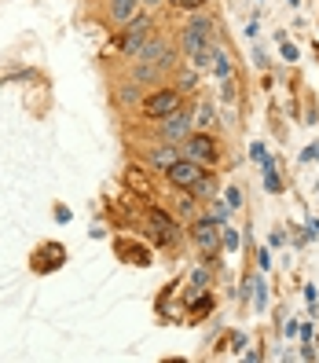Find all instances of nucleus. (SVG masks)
<instances>
[{
  "label": "nucleus",
  "mask_w": 319,
  "mask_h": 363,
  "mask_svg": "<svg viewBox=\"0 0 319 363\" xmlns=\"http://www.w3.org/2000/svg\"><path fill=\"white\" fill-rule=\"evenodd\" d=\"M213 45H217V18L195 11L180 30V52L191 67H198L202 74L213 67Z\"/></svg>",
  "instance_id": "nucleus-1"
},
{
  "label": "nucleus",
  "mask_w": 319,
  "mask_h": 363,
  "mask_svg": "<svg viewBox=\"0 0 319 363\" xmlns=\"http://www.w3.org/2000/svg\"><path fill=\"white\" fill-rule=\"evenodd\" d=\"M143 235L158 246H177L180 242V220L173 213H165L162 206H147L143 209Z\"/></svg>",
  "instance_id": "nucleus-2"
},
{
  "label": "nucleus",
  "mask_w": 319,
  "mask_h": 363,
  "mask_svg": "<svg viewBox=\"0 0 319 363\" xmlns=\"http://www.w3.org/2000/svg\"><path fill=\"white\" fill-rule=\"evenodd\" d=\"M191 242H195L202 250V257L217 268V257H220V250H224V242H220V220L213 217V213L195 217V220H191Z\"/></svg>",
  "instance_id": "nucleus-3"
},
{
  "label": "nucleus",
  "mask_w": 319,
  "mask_h": 363,
  "mask_svg": "<svg viewBox=\"0 0 319 363\" xmlns=\"http://www.w3.org/2000/svg\"><path fill=\"white\" fill-rule=\"evenodd\" d=\"M151 33H158L155 15H151V11H136L129 23L118 30V48H121V55H125V59H136L140 45H143V40L151 37Z\"/></svg>",
  "instance_id": "nucleus-4"
},
{
  "label": "nucleus",
  "mask_w": 319,
  "mask_h": 363,
  "mask_svg": "<svg viewBox=\"0 0 319 363\" xmlns=\"http://www.w3.org/2000/svg\"><path fill=\"white\" fill-rule=\"evenodd\" d=\"M184 106V96L173 89V84H165V89H155V92H147L143 96V103L136 106V114L143 118V121H162V118H169V114H177Z\"/></svg>",
  "instance_id": "nucleus-5"
},
{
  "label": "nucleus",
  "mask_w": 319,
  "mask_h": 363,
  "mask_svg": "<svg viewBox=\"0 0 319 363\" xmlns=\"http://www.w3.org/2000/svg\"><path fill=\"white\" fill-rule=\"evenodd\" d=\"M180 151H184V158L198 162V165H206V169H213V165L220 162V143H217V136L206 133V129L191 133V136L180 143Z\"/></svg>",
  "instance_id": "nucleus-6"
},
{
  "label": "nucleus",
  "mask_w": 319,
  "mask_h": 363,
  "mask_svg": "<svg viewBox=\"0 0 319 363\" xmlns=\"http://www.w3.org/2000/svg\"><path fill=\"white\" fill-rule=\"evenodd\" d=\"M67 264V246L62 242H40L30 257V272L33 275H52Z\"/></svg>",
  "instance_id": "nucleus-7"
},
{
  "label": "nucleus",
  "mask_w": 319,
  "mask_h": 363,
  "mask_svg": "<svg viewBox=\"0 0 319 363\" xmlns=\"http://www.w3.org/2000/svg\"><path fill=\"white\" fill-rule=\"evenodd\" d=\"M155 129H158V140H165V143H184L191 133H195V118H191L184 106H180L177 114L155 121Z\"/></svg>",
  "instance_id": "nucleus-8"
},
{
  "label": "nucleus",
  "mask_w": 319,
  "mask_h": 363,
  "mask_svg": "<svg viewBox=\"0 0 319 363\" xmlns=\"http://www.w3.org/2000/svg\"><path fill=\"white\" fill-rule=\"evenodd\" d=\"M202 169H206V165L191 162V158H177V162L162 173V177H165V184H169V187H177V191H180V187H191V184H195V180L202 177Z\"/></svg>",
  "instance_id": "nucleus-9"
},
{
  "label": "nucleus",
  "mask_w": 319,
  "mask_h": 363,
  "mask_svg": "<svg viewBox=\"0 0 319 363\" xmlns=\"http://www.w3.org/2000/svg\"><path fill=\"white\" fill-rule=\"evenodd\" d=\"M177 158H184V151H180V143H165V140H158V143H151L143 151V162L155 169V173H165L169 165H173Z\"/></svg>",
  "instance_id": "nucleus-10"
},
{
  "label": "nucleus",
  "mask_w": 319,
  "mask_h": 363,
  "mask_svg": "<svg viewBox=\"0 0 319 363\" xmlns=\"http://www.w3.org/2000/svg\"><path fill=\"white\" fill-rule=\"evenodd\" d=\"M173 48H177V45H173V40H169L165 33H151V37H147L143 45H140L136 59H129V62H162Z\"/></svg>",
  "instance_id": "nucleus-11"
},
{
  "label": "nucleus",
  "mask_w": 319,
  "mask_h": 363,
  "mask_svg": "<svg viewBox=\"0 0 319 363\" xmlns=\"http://www.w3.org/2000/svg\"><path fill=\"white\" fill-rule=\"evenodd\" d=\"M114 253H118L125 264H136V268L151 264V250H143V246L133 242V239H114Z\"/></svg>",
  "instance_id": "nucleus-12"
},
{
  "label": "nucleus",
  "mask_w": 319,
  "mask_h": 363,
  "mask_svg": "<svg viewBox=\"0 0 319 363\" xmlns=\"http://www.w3.org/2000/svg\"><path fill=\"white\" fill-rule=\"evenodd\" d=\"M140 8H143V0H111V8H106V23H111L114 30H121Z\"/></svg>",
  "instance_id": "nucleus-13"
},
{
  "label": "nucleus",
  "mask_w": 319,
  "mask_h": 363,
  "mask_svg": "<svg viewBox=\"0 0 319 363\" xmlns=\"http://www.w3.org/2000/svg\"><path fill=\"white\" fill-rule=\"evenodd\" d=\"M198 77H202V70L191 67V62H187V67H177V70H173V89L187 99V96L198 92Z\"/></svg>",
  "instance_id": "nucleus-14"
},
{
  "label": "nucleus",
  "mask_w": 319,
  "mask_h": 363,
  "mask_svg": "<svg viewBox=\"0 0 319 363\" xmlns=\"http://www.w3.org/2000/svg\"><path fill=\"white\" fill-rule=\"evenodd\" d=\"M187 191H191L198 202H213V199H217V173H213V169H202V177L191 184Z\"/></svg>",
  "instance_id": "nucleus-15"
},
{
  "label": "nucleus",
  "mask_w": 319,
  "mask_h": 363,
  "mask_svg": "<svg viewBox=\"0 0 319 363\" xmlns=\"http://www.w3.org/2000/svg\"><path fill=\"white\" fill-rule=\"evenodd\" d=\"M143 84H136L133 77H125V84H118V103L125 106V111H136V106L143 103Z\"/></svg>",
  "instance_id": "nucleus-16"
},
{
  "label": "nucleus",
  "mask_w": 319,
  "mask_h": 363,
  "mask_svg": "<svg viewBox=\"0 0 319 363\" xmlns=\"http://www.w3.org/2000/svg\"><path fill=\"white\" fill-rule=\"evenodd\" d=\"M191 118H195V129H213V125H217V106H213L209 99H202L195 111H191Z\"/></svg>",
  "instance_id": "nucleus-17"
},
{
  "label": "nucleus",
  "mask_w": 319,
  "mask_h": 363,
  "mask_svg": "<svg viewBox=\"0 0 319 363\" xmlns=\"http://www.w3.org/2000/svg\"><path fill=\"white\" fill-rule=\"evenodd\" d=\"M213 74H217L220 81L224 77H235V67H231V55L220 48V40H217V45H213V67H209Z\"/></svg>",
  "instance_id": "nucleus-18"
},
{
  "label": "nucleus",
  "mask_w": 319,
  "mask_h": 363,
  "mask_svg": "<svg viewBox=\"0 0 319 363\" xmlns=\"http://www.w3.org/2000/svg\"><path fill=\"white\" fill-rule=\"evenodd\" d=\"M209 283H213V264L206 261L191 272V290H209Z\"/></svg>",
  "instance_id": "nucleus-19"
},
{
  "label": "nucleus",
  "mask_w": 319,
  "mask_h": 363,
  "mask_svg": "<svg viewBox=\"0 0 319 363\" xmlns=\"http://www.w3.org/2000/svg\"><path fill=\"white\" fill-rule=\"evenodd\" d=\"M195 195H191V191L187 187H180V199H177V213H180V217H187V220H195Z\"/></svg>",
  "instance_id": "nucleus-20"
},
{
  "label": "nucleus",
  "mask_w": 319,
  "mask_h": 363,
  "mask_svg": "<svg viewBox=\"0 0 319 363\" xmlns=\"http://www.w3.org/2000/svg\"><path fill=\"white\" fill-rule=\"evenodd\" d=\"M253 308L257 312L268 308V283L261 279V275H253Z\"/></svg>",
  "instance_id": "nucleus-21"
},
{
  "label": "nucleus",
  "mask_w": 319,
  "mask_h": 363,
  "mask_svg": "<svg viewBox=\"0 0 319 363\" xmlns=\"http://www.w3.org/2000/svg\"><path fill=\"white\" fill-rule=\"evenodd\" d=\"M220 242H224V250H231V253H235V250L242 246V235H239V228L220 224Z\"/></svg>",
  "instance_id": "nucleus-22"
},
{
  "label": "nucleus",
  "mask_w": 319,
  "mask_h": 363,
  "mask_svg": "<svg viewBox=\"0 0 319 363\" xmlns=\"http://www.w3.org/2000/svg\"><path fill=\"white\" fill-rule=\"evenodd\" d=\"M264 187L272 191V195H279V191H283V180L275 177V162L272 158H264Z\"/></svg>",
  "instance_id": "nucleus-23"
},
{
  "label": "nucleus",
  "mask_w": 319,
  "mask_h": 363,
  "mask_svg": "<svg viewBox=\"0 0 319 363\" xmlns=\"http://www.w3.org/2000/svg\"><path fill=\"white\" fill-rule=\"evenodd\" d=\"M169 8H173V11H187V15H195V11H202V8H206V0H169Z\"/></svg>",
  "instance_id": "nucleus-24"
},
{
  "label": "nucleus",
  "mask_w": 319,
  "mask_h": 363,
  "mask_svg": "<svg viewBox=\"0 0 319 363\" xmlns=\"http://www.w3.org/2000/svg\"><path fill=\"white\" fill-rule=\"evenodd\" d=\"M209 312H213V297L202 290V301H191V315L198 319V315H209Z\"/></svg>",
  "instance_id": "nucleus-25"
},
{
  "label": "nucleus",
  "mask_w": 319,
  "mask_h": 363,
  "mask_svg": "<svg viewBox=\"0 0 319 363\" xmlns=\"http://www.w3.org/2000/svg\"><path fill=\"white\" fill-rule=\"evenodd\" d=\"M224 202H228L231 209H239V206H242V187H235V184H231V187L224 191Z\"/></svg>",
  "instance_id": "nucleus-26"
},
{
  "label": "nucleus",
  "mask_w": 319,
  "mask_h": 363,
  "mask_svg": "<svg viewBox=\"0 0 319 363\" xmlns=\"http://www.w3.org/2000/svg\"><path fill=\"white\" fill-rule=\"evenodd\" d=\"M228 209H231V206H228V202H224V199H213V217H217V220H220V224H224V220H228Z\"/></svg>",
  "instance_id": "nucleus-27"
},
{
  "label": "nucleus",
  "mask_w": 319,
  "mask_h": 363,
  "mask_svg": "<svg viewBox=\"0 0 319 363\" xmlns=\"http://www.w3.org/2000/svg\"><path fill=\"white\" fill-rule=\"evenodd\" d=\"M220 84H224V89H220V96H224V103H231V99H235V77H224Z\"/></svg>",
  "instance_id": "nucleus-28"
},
{
  "label": "nucleus",
  "mask_w": 319,
  "mask_h": 363,
  "mask_svg": "<svg viewBox=\"0 0 319 363\" xmlns=\"http://www.w3.org/2000/svg\"><path fill=\"white\" fill-rule=\"evenodd\" d=\"M279 55H283V62H297V48L290 45V40H283V48H279Z\"/></svg>",
  "instance_id": "nucleus-29"
},
{
  "label": "nucleus",
  "mask_w": 319,
  "mask_h": 363,
  "mask_svg": "<svg viewBox=\"0 0 319 363\" xmlns=\"http://www.w3.org/2000/svg\"><path fill=\"white\" fill-rule=\"evenodd\" d=\"M257 268H261V272L272 268V253H268V250H257Z\"/></svg>",
  "instance_id": "nucleus-30"
},
{
  "label": "nucleus",
  "mask_w": 319,
  "mask_h": 363,
  "mask_svg": "<svg viewBox=\"0 0 319 363\" xmlns=\"http://www.w3.org/2000/svg\"><path fill=\"white\" fill-rule=\"evenodd\" d=\"M250 155L257 158V162H264V158H268V147H264V143H253V147H250Z\"/></svg>",
  "instance_id": "nucleus-31"
},
{
  "label": "nucleus",
  "mask_w": 319,
  "mask_h": 363,
  "mask_svg": "<svg viewBox=\"0 0 319 363\" xmlns=\"http://www.w3.org/2000/svg\"><path fill=\"white\" fill-rule=\"evenodd\" d=\"M55 220L59 224H70V209L67 206H55Z\"/></svg>",
  "instance_id": "nucleus-32"
},
{
  "label": "nucleus",
  "mask_w": 319,
  "mask_h": 363,
  "mask_svg": "<svg viewBox=\"0 0 319 363\" xmlns=\"http://www.w3.org/2000/svg\"><path fill=\"white\" fill-rule=\"evenodd\" d=\"M253 62H257V67H268V55L261 48H253Z\"/></svg>",
  "instance_id": "nucleus-33"
},
{
  "label": "nucleus",
  "mask_w": 319,
  "mask_h": 363,
  "mask_svg": "<svg viewBox=\"0 0 319 363\" xmlns=\"http://www.w3.org/2000/svg\"><path fill=\"white\" fill-rule=\"evenodd\" d=\"M283 334H286V337H293V334H297V323H293V319H286V323H283Z\"/></svg>",
  "instance_id": "nucleus-34"
},
{
  "label": "nucleus",
  "mask_w": 319,
  "mask_h": 363,
  "mask_svg": "<svg viewBox=\"0 0 319 363\" xmlns=\"http://www.w3.org/2000/svg\"><path fill=\"white\" fill-rule=\"evenodd\" d=\"M312 158H319V147H308V151L301 155V162H312Z\"/></svg>",
  "instance_id": "nucleus-35"
},
{
  "label": "nucleus",
  "mask_w": 319,
  "mask_h": 363,
  "mask_svg": "<svg viewBox=\"0 0 319 363\" xmlns=\"http://www.w3.org/2000/svg\"><path fill=\"white\" fill-rule=\"evenodd\" d=\"M305 235H308V239H315V235H319V220H308V231Z\"/></svg>",
  "instance_id": "nucleus-36"
},
{
  "label": "nucleus",
  "mask_w": 319,
  "mask_h": 363,
  "mask_svg": "<svg viewBox=\"0 0 319 363\" xmlns=\"http://www.w3.org/2000/svg\"><path fill=\"white\" fill-rule=\"evenodd\" d=\"M162 4V0H143V8H158Z\"/></svg>",
  "instance_id": "nucleus-37"
},
{
  "label": "nucleus",
  "mask_w": 319,
  "mask_h": 363,
  "mask_svg": "<svg viewBox=\"0 0 319 363\" xmlns=\"http://www.w3.org/2000/svg\"><path fill=\"white\" fill-rule=\"evenodd\" d=\"M286 4H290V8H297V0H286Z\"/></svg>",
  "instance_id": "nucleus-38"
}]
</instances>
